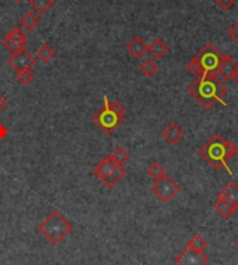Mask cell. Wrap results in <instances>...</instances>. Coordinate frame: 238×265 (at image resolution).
Segmentation results:
<instances>
[{
	"label": "cell",
	"instance_id": "obj_1",
	"mask_svg": "<svg viewBox=\"0 0 238 265\" xmlns=\"http://www.w3.org/2000/svg\"><path fill=\"white\" fill-rule=\"evenodd\" d=\"M188 93L198 100L206 110H211L216 103L227 106L224 96L227 93V86L219 78V75H202L188 86Z\"/></svg>",
	"mask_w": 238,
	"mask_h": 265
},
{
	"label": "cell",
	"instance_id": "obj_2",
	"mask_svg": "<svg viewBox=\"0 0 238 265\" xmlns=\"http://www.w3.org/2000/svg\"><path fill=\"white\" fill-rule=\"evenodd\" d=\"M237 154V147L233 142L226 141L222 135L215 134L211 139L205 142L199 149V156L203 161H206L213 170H222L226 171L233 177V171L228 167V161Z\"/></svg>",
	"mask_w": 238,
	"mask_h": 265
},
{
	"label": "cell",
	"instance_id": "obj_3",
	"mask_svg": "<svg viewBox=\"0 0 238 265\" xmlns=\"http://www.w3.org/2000/svg\"><path fill=\"white\" fill-rule=\"evenodd\" d=\"M223 54L213 43H207L191 58L187 64L188 73L194 77H202V75H217L220 62H222Z\"/></svg>",
	"mask_w": 238,
	"mask_h": 265
},
{
	"label": "cell",
	"instance_id": "obj_4",
	"mask_svg": "<svg viewBox=\"0 0 238 265\" xmlns=\"http://www.w3.org/2000/svg\"><path fill=\"white\" fill-rule=\"evenodd\" d=\"M38 230L43 238L49 240L50 245L57 246L71 234L73 225L67 221L63 214L57 210H54L43 219L42 222H39Z\"/></svg>",
	"mask_w": 238,
	"mask_h": 265
},
{
	"label": "cell",
	"instance_id": "obj_5",
	"mask_svg": "<svg viewBox=\"0 0 238 265\" xmlns=\"http://www.w3.org/2000/svg\"><path fill=\"white\" fill-rule=\"evenodd\" d=\"M126 117L117 114L114 110L110 107V100L107 96H103V107L96 111L94 117H92V122L103 130L106 135H111L114 134V130L124 122Z\"/></svg>",
	"mask_w": 238,
	"mask_h": 265
},
{
	"label": "cell",
	"instance_id": "obj_6",
	"mask_svg": "<svg viewBox=\"0 0 238 265\" xmlns=\"http://www.w3.org/2000/svg\"><path fill=\"white\" fill-rule=\"evenodd\" d=\"M152 192L158 196L163 203H169L171 198L174 197L177 193L180 192V185L175 182L170 175H163V177L155 181L152 186Z\"/></svg>",
	"mask_w": 238,
	"mask_h": 265
},
{
	"label": "cell",
	"instance_id": "obj_7",
	"mask_svg": "<svg viewBox=\"0 0 238 265\" xmlns=\"http://www.w3.org/2000/svg\"><path fill=\"white\" fill-rule=\"evenodd\" d=\"M26 39L28 37H26L25 31L22 29V26H14L3 39V46L11 54H16V53L25 50Z\"/></svg>",
	"mask_w": 238,
	"mask_h": 265
},
{
	"label": "cell",
	"instance_id": "obj_8",
	"mask_svg": "<svg viewBox=\"0 0 238 265\" xmlns=\"http://www.w3.org/2000/svg\"><path fill=\"white\" fill-rule=\"evenodd\" d=\"M209 262L207 255L205 251H196L187 246L180 254L175 257V264L177 265H206Z\"/></svg>",
	"mask_w": 238,
	"mask_h": 265
},
{
	"label": "cell",
	"instance_id": "obj_9",
	"mask_svg": "<svg viewBox=\"0 0 238 265\" xmlns=\"http://www.w3.org/2000/svg\"><path fill=\"white\" fill-rule=\"evenodd\" d=\"M7 62L16 73H22V71L32 70V67H35L37 58L34 57L29 52L22 50L20 53H16V54H11V57L9 58Z\"/></svg>",
	"mask_w": 238,
	"mask_h": 265
},
{
	"label": "cell",
	"instance_id": "obj_10",
	"mask_svg": "<svg viewBox=\"0 0 238 265\" xmlns=\"http://www.w3.org/2000/svg\"><path fill=\"white\" fill-rule=\"evenodd\" d=\"M238 70V62L234 60L231 56L228 54H223L222 62H220V67H219V71H217V75L219 78H223L228 81V79L233 78V75L235 74V71Z\"/></svg>",
	"mask_w": 238,
	"mask_h": 265
},
{
	"label": "cell",
	"instance_id": "obj_11",
	"mask_svg": "<svg viewBox=\"0 0 238 265\" xmlns=\"http://www.w3.org/2000/svg\"><path fill=\"white\" fill-rule=\"evenodd\" d=\"M184 129L178 124H175V122H170L164 128L163 132H162V136H163L164 141L171 146H175L177 143H180L181 139L184 138Z\"/></svg>",
	"mask_w": 238,
	"mask_h": 265
},
{
	"label": "cell",
	"instance_id": "obj_12",
	"mask_svg": "<svg viewBox=\"0 0 238 265\" xmlns=\"http://www.w3.org/2000/svg\"><path fill=\"white\" fill-rule=\"evenodd\" d=\"M116 168H117V164L111 160V157L106 156L105 158H103V160H102V161L94 168V175H95V178L98 179V181L103 182L106 178L109 177Z\"/></svg>",
	"mask_w": 238,
	"mask_h": 265
},
{
	"label": "cell",
	"instance_id": "obj_13",
	"mask_svg": "<svg viewBox=\"0 0 238 265\" xmlns=\"http://www.w3.org/2000/svg\"><path fill=\"white\" fill-rule=\"evenodd\" d=\"M127 52L134 58H141L148 52V43L143 41L141 37H134L127 43Z\"/></svg>",
	"mask_w": 238,
	"mask_h": 265
},
{
	"label": "cell",
	"instance_id": "obj_14",
	"mask_svg": "<svg viewBox=\"0 0 238 265\" xmlns=\"http://www.w3.org/2000/svg\"><path fill=\"white\" fill-rule=\"evenodd\" d=\"M213 207H215V211L223 218H230L237 211V208L234 207L233 204L228 203L226 198H223L219 193H217V197L215 200V206Z\"/></svg>",
	"mask_w": 238,
	"mask_h": 265
},
{
	"label": "cell",
	"instance_id": "obj_15",
	"mask_svg": "<svg viewBox=\"0 0 238 265\" xmlns=\"http://www.w3.org/2000/svg\"><path fill=\"white\" fill-rule=\"evenodd\" d=\"M148 52L151 53V56L155 60H160V58H163L169 53V46L166 45V42L163 39L156 38V39L152 41L151 45H148Z\"/></svg>",
	"mask_w": 238,
	"mask_h": 265
},
{
	"label": "cell",
	"instance_id": "obj_16",
	"mask_svg": "<svg viewBox=\"0 0 238 265\" xmlns=\"http://www.w3.org/2000/svg\"><path fill=\"white\" fill-rule=\"evenodd\" d=\"M219 194L222 196L223 198H226L228 203L233 204L234 207L238 210V185L234 181H231L230 183H227L224 189H222Z\"/></svg>",
	"mask_w": 238,
	"mask_h": 265
},
{
	"label": "cell",
	"instance_id": "obj_17",
	"mask_svg": "<svg viewBox=\"0 0 238 265\" xmlns=\"http://www.w3.org/2000/svg\"><path fill=\"white\" fill-rule=\"evenodd\" d=\"M21 26L26 31H34L38 26L41 25V17L38 16L35 11H26L25 14L21 17Z\"/></svg>",
	"mask_w": 238,
	"mask_h": 265
},
{
	"label": "cell",
	"instance_id": "obj_18",
	"mask_svg": "<svg viewBox=\"0 0 238 265\" xmlns=\"http://www.w3.org/2000/svg\"><path fill=\"white\" fill-rule=\"evenodd\" d=\"M126 174H127V170L124 168L123 165H117V168L114 170V171L111 172L109 177L106 178L105 181H103V185H105L106 187H109V189H111V187L114 186V185H117V183L122 181L123 178L126 177Z\"/></svg>",
	"mask_w": 238,
	"mask_h": 265
},
{
	"label": "cell",
	"instance_id": "obj_19",
	"mask_svg": "<svg viewBox=\"0 0 238 265\" xmlns=\"http://www.w3.org/2000/svg\"><path fill=\"white\" fill-rule=\"evenodd\" d=\"M28 3L38 16H43L54 6V0H29Z\"/></svg>",
	"mask_w": 238,
	"mask_h": 265
},
{
	"label": "cell",
	"instance_id": "obj_20",
	"mask_svg": "<svg viewBox=\"0 0 238 265\" xmlns=\"http://www.w3.org/2000/svg\"><path fill=\"white\" fill-rule=\"evenodd\" d=\"M139 71H141V74L145 75L146 78H152V77H155V75L158 74L159 65L156 64L155 60H151V58H148V60H145V61L141 64Z\"/></svg>",
	"mask_w": 238,
	"mask_h": 265
},
{
	"label": "cell",
	"instance_id": "obj_21",
	"mask_svg": "<svg viewBox=\"0 0 238 265\" xmlns=\"http://www.w3.org/2000/svg\"><path fill=\"white\" fill-rule=\"evenodd\" d=\"M54 56H56V52L53 50V47L50 46V45H48V43H45V45H42V46L38 49L37 52V57L41 60L42 62H50L54 58Z\"/></svg>",
	"mask_w": 238,
	"mask_h": 265
},
{
	"label": "cell",
	"instance_id": "obj_22",
	"mask_svg": "<svg viewBox=\"0 0 238 265\" xmlns=\"http://www.w3.org/2000/svg\"><path fill=\"white\" fill-rule=\"evenodd\" d=\"M110 157L117 165H124V162H127L130 160V153L124 147L120 146V147H117L116 150L111 153Z\"/></svg>",
	"mask_w": 238,
	"mask_h": 265
},
{
	"label": "cell",
	"instance_id": "obj_23",
	"mask_svg": "<svg viewBox=\"0 0 238 265\" xmlns=\"http://www.w3.org/2000/svg\"><path fill=\"white\" fill-rule=\"evenodd\" d=\"M187 246H190L191 249L196 250V251H205L207 247V242L203 239L202 235L196 234L191 238V240L187 243Z\"/></svg>",
	"mask_w": 238,
	"mask_h": 265
},
{
	"label": "cell",
	"instance_id": "obj_24",
	"mask_svg": "<svg viewBox=\"0 0 238 265\" xmlns=\"http://www.w3.org/2000/svg\"><path fill=\"white\" fill-rule=\"evenodd\" d=\"M146 174H148L149 178H152L154 181H158L160 178L166 175V171H164V168L159 162H152L151 165L148 167V170H146Z\"/></svg>",
	"mask_w": 238,
	"mask_h": 265
},
{
	"label": "cell",
	"instance_id": "obj_25",
	"mask_svg": "<svg viewBox=\"0 0 238 265\" xmlns=\"http://www.w3.org/2000/svg\"><path fill=\"white\" fill-rule=\"evenodd\" d=\"M16 78L21 85H28V83H31L34 81L35 74H34L32 70H26V71H22V73H16Z\"/></svg>",
	"mask_w": 238,
	"mask_h": 265
},
{
	"label": "cell",
	"instance_id": "obj_26",
	"mask_svg": "<svg viewBox=\"0 0 238 265\" xmlns=\"http://www.w3.org/2000/svg\"><path fill=\"white\" fill-rule=\"evenodd\" d=\"M217 7H220L223 11H227L230 9H233L235 5V0H215Z\"/></svg>",
	"mask_w": 238,
	"mask_h": 265
},
{
	"label": "cell",
	"instance_id": "obj_27",
	"mask_svg": "<svg viewBox=\"0 0 238 265\" xmlns=\"http://www.w3.org/2000/svg\"><path fill=\"white\" fill-rule=\"evenodd\" d=\"M110 107L116 111L117 114L126 117V107L123 106V103H120V102H113V103H111L110 102Z\"/></svg>",
	"mask_w": 238,
	"mask_h": 265
},
{
	"label": "cell",
	"instance_id": "obj_28",
	"mask_svg": "<svg viewBox=\"0 0 238 265\" xmlns=\"http://www.w3.org/2000/svg\"><path fill=\"white\" fill-rule=\"evenodd\" d=\"M227 34H228V37L231 38L233 41L238 42V22H235L234 25H231L230 28H228Z\"/></svg>",
	"mask_w": 238,
	"mask_h": 265
},
{
	"label": "cell",
	"instance_id": "obj_29",
	"mask_svg": "<svg viewBox=\"0 0 238 265\" xmlns=\"http://www.w3.org/2000/svg\"><path fill=\"white\" fill-rule=\"evenodd\" d=\"M7 106H9V100L6 99L5 94L0 93V113H2V111H5Z\"/></svg>",
	"mask_w": 238,
	"mask_h": 265
},
{
	"label": "cell",
	"instance_id": "obj_30",
	"mask_svg": "<svg viewBox=\"0 0 238 265\" xmlns=\"http://www.w3.org/2000/svg\"><path fill=\"white\" fill-rule=\"evenodd\" d=\"M7 134H9V129L3 124H0V141H3L6 136H7Z\"/></svg>",
	"mask_w": 238,
	"mask_h": 265
},
{
	"label": "cell",
	"instance_id": "obj_31",
	"mask_svg": "<svg viewBox=\"0 0 238 265\" xmlns=\"http://www.w3.org/2000/svg\"><path fill=\"white\" fill-rule=\"evenodd\" d=\"M231 79H233L234 83H235V85H237V86H238V70H237V71H235V74H234L233 78H231Z\"/></svg>",
	"mask_w": 238,
	"mask_h": 265
},
{
	"label": "cell",
	"instance_id": "obj_32",
	"mask_svg": "<svg viewBox=\"0 0 238 265\" xmlns=\"http://www.w3.org/2000/svg\"><path fill=\"white\" fill-rule=\"evenodd\" d=\"M13 2H14V3H21L22 0H13Z\"/></svg>",
	"mask_w": 238,
	"mask_h": 265
},
{
	"label": "cell",
	"instance_id": "obj_33",
	"mask_svg": "<svg viewBox=\"0 0 238 265\" xmlns=\"http://www.w3.org/2000/svg\"><path fill=\"white\" fill-rule=\"evenodd\" d=\"M237 249H238V240H237Z\"/></svg>",
	"mask_w": 238,
	"mask_h": 265
}]
</instances>
